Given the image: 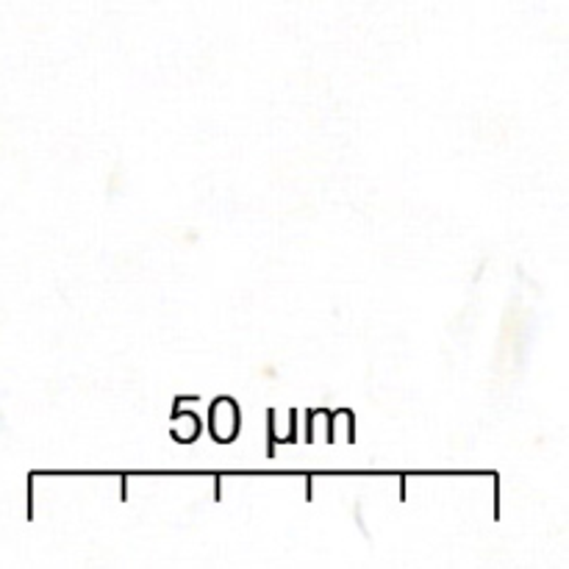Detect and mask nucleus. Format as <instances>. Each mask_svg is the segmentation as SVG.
I'll return each instance as SVG.
<instances>
[]
</instances>
